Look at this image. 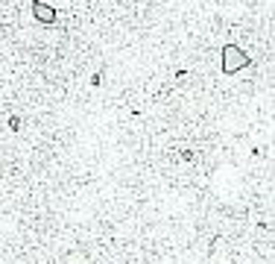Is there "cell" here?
Instances as JSON below:
<instances>
[{"label":"cell","mask_w":275,"mask_h":264,"mask_svg":"<svg viewBox=\"0 0 275 264\" xmlns=\"http://www.w3.org/2000/svg\"><path fill=\"white\" fill-rule=\"evenodd\" d=\"M179 156H181V162H196V153H193V150H188V147L181 150Z\"/></svg>","instance_id":"277c9868"},{"label":"cell","mask_w":275,"mask_h":264,"mask_svg":"<svg viewBox=\"0 0 275 264\" xmlns=\"http://www.w3.org/2000/svg\"><path fill=\"white\" fill-rule=\"evenodd\" d=\"M29 15L41 27H56V21H59V9L47 0H29Z\"/></svg>","instance_id":"7a4b0ae2"},{"label":"cell","mask_w":275,"mask_h":264,"mask_svg":"<svg viewBox=\"0 0 275 264\" xmlns=\"http://www.w3.org/2000/svg\"><path fill=\"white\" fill-rule=\"evenodd\" d=\"M6 129L12 132V135H21V129H24V118L21 115H6Z\"/></svg>","instance_id":"3957f363"},{"label":"cell","mask_w":275,"mask_h":264,"mask_svg":"<svg viewBox=\"0 0 275 264\" xmlns=\"http://www.w3.org/2000/svg\"><path fill=\"white\" fill-rule=\"evenodd\" d=\"M249 65H252L249 53L240 47L237 41H226L220 47V73L223 76H234V73H240L243 68H249Z\"/></svg>","instance_id":"6da1fadb"}]
</instances>
